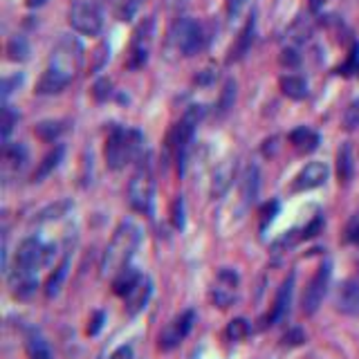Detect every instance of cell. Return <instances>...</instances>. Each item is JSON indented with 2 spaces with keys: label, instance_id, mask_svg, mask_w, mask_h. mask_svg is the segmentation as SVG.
<instances>
[{
  "label": "cell",
  "instance_id": "6da1fadb",
  "mask_svg": "<svg viewBox=\"0 0 359 359\" xmlns=\"http://www.w3.org/2000/svg\"><path fill=\"white\" fill-rule=\"evenodd\" d=\"M142 240V231L135 223L126 220L117 227L110 245L105 247L103 258H101V277H115L119 270H124L135 256L137 245Z\"/></svg>",
  "mask_w": 359,
  "mask_h": 359
},
{
  "label": "cell",
  "instance_id": "7a4b0ae2",
  "mask_svg": "<svg viewBox=\"0 0 359 359\" xmlns=\"http://www.w3.org/2000/svg\"><path fill=\"white\" fill-rule=\"evenodd\" d=\"M142 149H144V135L140 131L112 126L103 146L105 164H108V168H112V171H119L126 164L140 160Z\"/></svg>",
  "mask_w": 359,
  "mask_h": 359
},
{
  "label": "cell",
  "instance_id": "3957f363",
  "mask_svg": "<svg viewBox=\"0 0 359 359\" xmlns=\"http://www.w3.org/2000/svg\"><path fill=\"white\" fill-rule=\"evenodd\" d=\"M153 198H155V175H153V164L151 155H146L140 160V166L131 177L129 184V203L135 211L140 214H153Z\"/></svg>",
  "mask_w": 359,
  "mask_h": 359
},
{
  "label": "cell",
  "instance_id": "277c9868",
  "mask_svg": "<svg viewBox=\"0 0 359 359\" xmlns=\"http://www.w3.org/2000/svg\"><path fill=\"white\" fill-rule=\"evenodd\" d=\"M81 63H83V45L79 43V38L63 36L54 45V50H52L47 68L54 70L57 75H61L63 79H68L72 83L79 75Z\"/></svg>",
  "mask_w": 359,
  "mask_h": 359
},
{
  "label": "cell",
  "instance_id": "5b68a950",
  "mask_svg": "<svg viewBox=\"0 0 359 359\" xmlns=\"http://www.w3.org/2000/svg\"><path fill=\"white\" fill-rule=\"evenodd\" d=\"M68 23L83 36H99L103 29V14L94 0H75L70 5Z\"/></svg>",
  "mask_w": 359,
  "mask_h": 359
},
{
  "label": "cell",
  "instance_id": "8992f818",
  "mask_svg": "<svg viewBox=\"0 0 359 359\" xmlns=\"http://www.w3.org/2000/svg\"><path fill=\"white\" fill-rule=\"evenodd\" d=\"M171 43L177 54L196 57L205 47V29L193 18H180L171 29Z\"/></svg>",
  "mask_w": 359,
  "mask_h": 359
},
{
  "label": "cell",
  "instance_id": "52a82bcc",
  "mask_svg": "<svg viewBox=\"0 0 359 359\" xmlns=\"http://www.w3.org/2000/svg\"><path fill=\"white\" fill-rule=\"evenodd\" d=\"M153 36H155V18H146L135 27L133 38H131L129 59H126V68L140 70L146 66V61H149V54H151Z\"/></svg>",
  "mask_w": 359,
  "mask_h": 359
},
{
  "label": "cell",
  "instance_id": "ba28073f",
  "mask_svg": "<svg viewBox=\"0 0 359 359\" xmlns=\"http://www.w3.org/2000/svg\"><path fill=\"white\" fill-rule=\"evenodd\" d=\"M52 254H54V247L45 245V242L36 236H29L18 245L14 265L25 268V270H38L41 265H50Z\"/></svg>",
  "mask_w": 359,
  "mask_h": 359
},
{
  "label": "cell",
  "instance_id": "9c48e42d",
  "mask_svg": "<svg viewBox=\"0 0 359 359\" xmlns=\"http://www.w3.org/2000/svg\"><path fill=\"white\" fill-rule=\"evenodd\" d=\"M330 274H332L330 263H323V265L316 270L314 277L310 279L308 288H305L303 297H301V310H303V314L312 316L316 310L321 308V303L325 299V292H328V285H330Z\"/></svg>",
  "mask_w": 359,
  "mask_h": 359
},
{
  "label": "cell",
  "instance_id": "30bf717a",
  "mask_svg": "<svg viewBox=\"0 0 359 359\" xmlns=\"http://www.w3.org/2000/svg\"><path fill=\"white\" fill-rule=\"evenodd\" d=\"M238 285H240V277L236 270L231 268H223L218 272V277L211 285V301H214L218 308H229L231 303L238 297Z\"/></svg>",
  "mask_w": 359,
  "mask_h": 359
},
{
  "label": "cell",
  "instance_id": "8fae6325",
  "mask_svg": "<svg viewBox=\"0 0 359 359\" xmlns=\"http://www.w3.org/2000/svg\"><path fill=\"white\" fill-rule=\"evenodd\" d=\"M7 281H9V290H12L16 299H29L38 288L36 270H25L18 265L7 270Z\"/></svg>",
  "mask_w": 359,
  "mask_h": 359
},
{
  "label": "cell",
  "instance_id": "7c38bea8",
  "mask_svg": "<svg viewBox=\"0 0 359 359\" xmlns=\"http://www.w3.org/2000/svg\"><path fill=\"white\" fill-rule=\"evenodd\" d=\"M330 175V168L325 162H310L305 164L299 175L294 177V184H292V191H310V189H316L325 184V180Z\"/></svg>",
  "mask_w": 359,
  "mask_h": 359
},
{
  "label": "cell",
  "instance_id": "4fadbf2b",
  "mask_svg": "<svg viewBox=\"0 0 359 359\" xmlns=\"http://www.w3.org/2000/svg\"><path fill=\"white\" fill-rule=\"evenodd\" d=\"M335 308L342 314L359 316V283L357 281H344L339 283L335 294Z\"/></svg>",
  "mask_w": 359,
  "mask_h": 359
},
{
  "label": "cell",
  "instance_id": "5bb4252c",
  "mask_svg": "<svg viewBox=\"0 0 359 359\" xmlns=\"http://www.w3.org/2000/svg\"><path fill=\"white\" fill-rule=\"evenodd\" d=\"M292 290H294V274H290V277L283 281V285H281L279 292H277V299H274V305H272V310L268 314V323L270 325L279 323L283 316L288 314L290 301H292Z\"/></svg>",
  "mask_w": 359,
  "mask_h": 359
},
{
  "label": "cell",
  "instance_id": "9a60e30c",
  "mask_svg": "<svg viewBox=\"0 0 359 359\" xmlns=\"http://www.w3.org/2000/svg\"><path fill=\"white\" fill-rule=\"evenodd\" d=\"M234 175H236V160L234 157H227V160L220 162L218 168L214 171V180H211V196L214 198L225 196L229 191Z\"/></svg>",
  "mask_w": 359,
  "mask_h": 359
},
{
  "label": "cell",
  "instance_id": "2e32d148",
  "mask_svg": "<svg viewBox=\"0 0 359 359\" xmlns=\"http://www.w3.org/2000/svg\"><path fill=\"white\" fill-rule=\"evenodd\" d=\"M151 294H153V281L142 277V281L137 283V288L126 297V312H129L131 316H135L137 312H142L146 308V303L151 301Z\"/></svg>",
  "mask_w": 359,
  "mask_h": 359
},
{
  "label": "cell",
  "instance_id": "e0dca14e",
  "mask_svg": "<svg viewBox=\"0 0 359 359\" xmlns=\"http://www.w3.org/2000/svg\"><path fill=\"white\" fill-rule=\"evenodd\" d=\"M142 281V274L137 268H131L126 265L124 270H119L117 274L112 277V292L117 294V297L126 299L129 294L137 288V283Z\"/></svg>",
  "mask_w": 359,
  "mask_h": 359
},
{
  "label": "cell",
  "instance_id": "ac0fdd59",
  "mask_svg": "<svg viewBox=\"0 0 359 359\" xmlns=\"http://www.w3.org/2000/svg\"><path fill=\"white\" fill-rule=\"evenodd\" d=\"M254 29H256V20H254V16H251V18L247 20V23H245V27L240 29V34H238V38H236V43L231 45V50H229V57H227L229 63L240 61L242 57L247 54L249 47H251V43H254Z\"/></svg>",
  "mask_w": 359,
  "mask_h": 359
},
{
  "label": "cell",
  "instance_id": "d6986e66",
  "mask_svg": "<svg viewBox=\"0 0 359 359\" xmlns=\"http://www.w3.org/2000/svg\"><path fill=\"white\" fill-rule=\"evenodd\" d=\"M279 88L292 101H301L308 97V81L299 75H283L279 79Z\"/></svg>",
  "mask_w": 359,
  "mask_h": 359
},
{
  "label": "cell",
  "instance_id": "ffe728a7",
  "mask_svg": "<svg viewBox=\"0 0 359 359\" xmlns=\"http://www.w3.org/2000/svg\"><path fill=\"white\" fill-rule=\"evenodd\" d=\"M290 144L301 153H312L316 146H319V135H316L308 126H301V129H294L290 133Z\"/></svg>",
  "mask_w": 359,
  "mask_h": 359
},
{
  "label": "cell",
  "instance_id": "44dd1931",
  "mask_svg": "<svg viewBox=\"0 0 359 359\" xmlns=\"http://www.w3.org/2000/svg\"><path fill=\"white\" fill-rule=\"evenodd\" d=\"M337 175H339L344 184L351 182L355 175V155H353V146L348 142H344L339 153H337Z\"/></svg>",
  "mask_w": 359,
  "mask_h": 359
},
{
  "label": "cell",
  "instance_id": "7402d4cb",
  "mask_svg": "<svg viewBox=\"0 0 359 359\" xmlns=\"http://www.w3.org/2000/svg\"><path fill=\"white\" fill-rule=\"evenodd\" d=\"M0 157H3V166L5 168H23L25 162H27V149L23 144H9L5 142L3 144V151H0Z\"/></svg>",
  "mask_w": 359,
  "mask_h": 359
},
{
  "label": "cell",
  "instance_id": "603a6c76",
  "mask_svg": "<svg viewBox=\"0 0 359 359\" xmlns=\"http://www.w3.org/2000/svg\"><path fill=\"white\" fill-rule=\"evenodd\" d=\"M68 268H70V258H63L61 265L54 268V272L50 274V279L45 283V297L47 299H54L57 294L61 292L63 281H66V277H68Z\"/></svg>",
  "mask_w": 359,
  "mask_h": 359
},
{
  "label": "cell",
  "instance_id": "cb8c5ba5",
  "mask_svg": "<svg viewBox=\"0 0 359 359\" xmlns=\"http://www.w3.org/2000/svg\"><path fill=\"white\" fill-rule=\"evenodd\" d=\"M182 339H186V335L182 332V325H180L177 316H175V319L168 323L160 335V348L162 351H173V348Z\"/></svg>",
  "mask_w": 359,
  "mask_h": 359
},
{
  "label": "cell",
  "instance_id": "d4e9b609",
  "mask_svg": "<svg viewBox=\"0 0 359 359\" xmlns=\"http://www.w3.org/2000/svg\"><path fill=\"white\" fill-rule=\"evenodd\" d=\"M258 166H247V171H245V175H242V198H245V203L247 205H251L256 200V196H258V186H261V182H258Z\"/></svg>",
  "mask_w": 359,
  "mask_h": 359
},
{
  "label": "cell",
  "instance_id": "484cf974",
  "mask_svg": "<svg viewBox=\"0 0 359 359\" xmlns=\"http://www.w3.org/2000/svg\"><path fill=\"white\" fill-rule=\"evenodd\" d=\"M63 131H66V122H61V119H45V122L36 124V129H34L41 142H54Z\"/></svg>",
  "mask_w": 359,
  "mask_h": 359
},
{
  "label": "cell",
  "instance_id": "4316f807",
  "mask_svg": "<svg viewBox=\"0 0 359 359\" xmlns=\"http://www.w3.org/2000/svg\"><path fill=\"white\" fill-rule=\"evenodd\" d=\"M61 160H63V146H57V149H52V151L43 157V162H41L38 168L34 171V180H36V182H38V180L47 177L52 171H54V168L61 164Z\"/></svg>",
  "mask_w": 359,
  "mask_h": 359
},
{
  "label": "cell",
  "instance_id": "83f0119b",
  "mask_svg": "<svg viewBox=\"0 0 359 359\" xmlns=\"http://www.w3.org/2000/svg\"><path fill=\"white\" fill-rule=\"evenodd\" d=\"M7 59L9 61H27L29 59V43L25 36H12L7 41Z\"/></svg>",
  "mask_w": 359,
  "mask_h": 359
},
{
  "label": "cell",
  "instance_id": "f1b7e54d",
  "mask_svg": "<svg viewBox=\"0 0 359 359\" xmlns=\"http://www.w3.org/2000/svg\"><path fill=\"white\" fill-rule=\"evenodd\" d=\"M18 110H14V105H3V112H0V137H3V144L9 140V135H12L14 126L18 124Z\"/></svg>",
  "mask_w": 359,
  "mask_h": 359
},
{
  "label": "cell",
  "instance_id": "f546056e",
  "mask_svg": "<svg viewBox=\"0 0 359 359\" xmlns=\"http://www.w3.org/2000/svg\"><path fill=\"white\" fill-rule=\"evenodd\" d=\"M25 351H27V359H52L50 346L45 339H41V337H29Z\"/></svg>",
  "mask_w": 359,
  "mask_h": 359
},
{
  "label": "cell",
  "instance_id": "4dcf8cb0",
  "mask_svg": "<svg viewBox=\"0 0 359 359\" xmlns=\"http://www.w3.org/2000/svg\"><path fill=\"white\" fill-rule=\"evenodd\" d=\"M249 321L247 319H242V316H238V319H231L229 323H227V330H225V335H227V339L229 342H240V339H245V337L249 335Z\"/></svg>",
  "mask_w": 359,
  "mask_h": 359
},
{
  "label": "cell",
  "instance_id": "1f68e13d",
  "mask_svg": "<svg viewBox=\"0 0 359 359\" xmlns=\"http://www.w3.org/2000/svg\"><path fill=\"white\" fill-rule=\"evenodd\" d=\"M234 101H236V81L227 79L225 88H223V94H220V101H218V112L225 115L229 108H234Z\"/></svg>",
  "mask_w": 359,
  "mask_h": 359
},
{
  "label": "cell",
  "instance_id": "d6a6232c",
  "mask_svg": "<svg viewBox=\"0 0 359 359\" xmlns=\"http://www.w3.org/2000/svg\"><path fill=\"white\" fill-rule=\"evenodd\" d=\"M342 126H344V131L359 129V97L348 103V108L344 110V117H342Z\"/></svg>",
  "mask_w": 359,
  "mask_h": 359
},
{
  "label": "cell",
  "instance_id": "836d02e7",
  "mask_svg": "<svg viewBox=\"0 0 359 359\" xmlns=\"http://www.w3.org/2000/svg\"><path fill=\"white\" fill-rule=\"evenodd\" d=\"M173 227L175 229H184V200L177 198L173 203Z\"/></svg>",
  "mask_w": 359,
  "mask_h": 359
},
{
  "label": "cell",
  "instance_id": "e575fe53",
  "mask_svg": "<svg viewBox=\"0 0 359 359\" xmlns=\"http://www.w3.org/2000/svg\"><path fill=\"white\" fill-rule=\"evenodd\" d=\"M92 94H94V99H97V101H105L110 97V81L108 79H99L97 83H94Z\"/></svg>",
  "mask_w": 359,
  "mask_h": 359
},
{
  "label": "cell",
  "instance_id": "d590c367",
  "mask_svg": "<svg viewBox=\"0 0 359 359\" xmlns=\"http://www.w3.org/2000/svg\"><path fill=\"white\" fill-rule=\"evenodd\" d=\"M305 342V335L301 328H290L283 335V346H301Z\"/></svg>",
  "mask_w": 359,
  "mask_h": 359
},
{
  "label": "cell",
  "instance_id": "8d00e7d4",
  "mask_svg": "<svg viewBox=\"0 0 359 359\" xmlns=\"http://www.w3.org/2000/svg\"><path fill=\"white\" fill-rule=\"evenodd\" d=\"M23 83V75H12L3 79V101H7L9 94L14 92V88H18Z\"/></svg>",
  "mask_w": 359,
  "mask_h": 359
},
{
  "label": "cell",
  "instance_id": "74e56055",
  "mask_svg": "<svg viewBox=\"0 0 359 359\" xmlns=\"http://www.w3.org/2000/svg\"><path fill=\"white\" fill-rule=\"evenodd\" d=\"M279 214V203H277V200H272V203H268L265 207H263V211H261V220H263V229H265L268 227V223H272V220H274V216H277Z\"/></svg>",
  "mask_w": 359,
  "mask_h": 359
},
{
  "label": "cell",
  "instance_id": "f35d334b",
  "mask_svg": "<svg viewBox=\"0 0 359 359\" xmlns=\"http://www.w3.org/2000/svg\"><path fill=\"white\" fill-rule=\"evenodd\" d=\"M108 54H110V47L105 45V43H101L97 50H94V63H92V70H101L103 68V63L108 61Z\"/></svg>",
  "mask_w": 359,
  "mask_h": 359
},
{
  "label": "cell",
  "instance_id": "ab89813d",
  "mask_svg": "<svg viewBox=\"0 0 359 359\" xmlns=\"http://www.w3.org/2000/svg\"><path fill=\"white\" fill-rule=\"evenodd\" d=\"M281 63H283V66H288V68H297L301 63V57L297 54V50L288 47V50L281 52Z\"/></svg>",
  "mask_w": 359,
  "mask_h": 359
},
{
  "label": "cell",
  "instance_id": "60d3db41",
  "mask_svg": "<svg viewBox=\"0 0 359 359\" xmlns=\"http://www.w3.org/2000/svg\"><path fill=\"white\" fill-rule=\"evenodd\" d=\"M216 77H218V70L216 68H207L196 77V83H198V86H211V83L216 81Z\"/></svg>",
  "mask_w": 359,
  "mask_h": 359
},
{
  "label": "cell",
  "instance_id": "b9f144b4",
  "mask_svg": "<svg viewBox=\"0 0 359 359\" xmlns=\"http://www.w3.org/2000/svg\"><path fill=\"white\" fill-rule=\"evenodd\" d=\"M321 225H323V218H321V216H316V218L312 220V223H310L308 227H303L301 240H308V238H312V236H316V234H319Z\"/></svg>",
  "mask_w": 359,
  "mask_h": 359
},
{
  "label": "cell",
  "instance_id": "7bdbcfd3",
  "mask_svg": "<svg viewBox=\"0 0 359 359\" xmlns=\"http://www.w3.org/2000/svg\"><path fill=\"white\" fill-rule=\"evenodd\" d=\"M103 323H105V314L101 310H97V312L92 314V319H90L88 335H99V330L103 328Z\"/></svg>",
  "mask_w": 359,
  "mask_h": 359
},
{
  "label": "cell",
  "instance_id": "ee69618b",
  "mask_svg": "<svg viewBox=\"0 0 359 359\" xmlns=\"http://www.w3.org/2000/svg\"><path fill=\"white\" fill-rule=\"evenodd\" d=\"M245 5H247V0H227V14H229V18L234 20Z\"/></svg>",
  "mask_w": 359,
  "mask_h": 359
},
{
  "label": "cell",
  "instance_id": "f6af8a7d",
  "mask_svg": "<svg viewBox=\"0 0 359 359\" xmlns=\"http://www.w3.org/2000/svg\"><path fill=\"white\" fill-rule=\"evenodd\" d=\"M108 359H135V355H133V346H119L117 351H115Z\"/></svg>",
  "mask_w": 359,
  "mask_h": 359
},
{
  "label": "cell",
  "instance_id": "bcb514c9",
  "mask_svg": "<svg viewBox=\"0 0 359 359\" xmlns=\"http://www.w3.org/2000/svg\"><path fill=\"white\" fill-rule=\"evenodd\" d=\"M346 240L355 242V245L359 247V220H355V223L351 225V229H348V236H346Z\"/></svg>",
  "mask_w": 359,
  "mask_h": 359
},
{
  "label": "cell",
  "instance_id": "7dc6e473",
  "mask_svg": "<svg viewBox=\"0 0 359 359\" xmlns=\"http://www.w3.org/2000/svg\"><path fill=\"white\" fill-rule=\"evenodd\" d=\"M45 5V0H27V7H41Z\"/></svg>",
  "mask_w": 359,
  "mask_h": 359
},
{
  "label": "cell",
  "instance_id": "c3c4849f",
  "mask_svg": "<svg viewBox=\"0 0 359 359\" xmlns=\"http://www.w3.org/2000/svg\"><path fill=\"white\" fill-rule=\"evenodd\" d=\"M319 3H321V0H310V5H312V9H319Z\"/></svg>",
  "mask_w": 359,
  "mask_h": 359
}]
</instances>
